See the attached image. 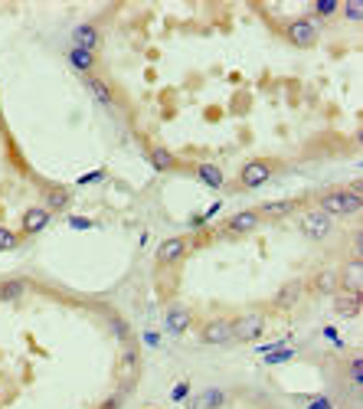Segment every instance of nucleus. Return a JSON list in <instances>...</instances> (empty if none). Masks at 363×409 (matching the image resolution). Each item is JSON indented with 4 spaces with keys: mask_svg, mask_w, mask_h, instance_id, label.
Listing matches in <instances>:
<instances>
[{
    "mask_svg": "<svg viewBox=\"0 0 363 409\" xmlns=\"http://www.w3.org/2000/svg\"><path fill=\"white\" fill-rule=\"evenodd\" d=\"M17 242H20V236L13 233V229H7V226H0V252H3V249H13Z\"/></svg>",
    "mask_w": 363,
    "mask_h": 409,
    "instance_id": "b1692460",
    "label": "nucleus"
},
{
    "mask_svg": "<svg viewBox=\"0 0 363 409\" xmlns=\"http://www.w3.org/2000/svg\"><path fill=\"white\" fill-rule=\"evenodd\" d=\"M317 210L327 216H357L360 213V187L351 190H331L317 200Z\"/></svg>",
    "mask_w": 363,
    "mask_h": 409,
    "instance_id": "f257e3e1",
    "label": "nucleus"
},
{
    "mask_svg": "<svg viewBox=\"0 0 363 409\" xmlns=\"http://www.w3.org/2000/svg\"><path fill=\"white\" fill-rule=\"evenodd\" d=\"M112 331L121 337V341H128V324L121 321V318H112Z\"/></svg>",
    "mask_w": 363,
    "mask_h": 409,
    "instance_id": "bb28decb",
    "label": "nucleus"
},
{
    "mask_svg": "<svg viewBox=\"0 0 363 409\" xmlns=\"http://www.w3.org/2000/svg\"><path fill=\"white\" fill-rule=\"evenodd\" d=\"M223 403H226L223 390H206V393H203V406H206V409H219Z\"/></svg>",
    "mask_w": 363,
    "mask_h": 409,
    "instance_id": "4be33fe9",
    "label": "nucleus"
},
{
    "mask_svg": "<svg viewBox=\"0 0 363 409\" xmlns=\"http://www.w3.org/2000/svg\"><path fill=\"white\" fill-rule=\"evenodd\" d=\"M52 213L46 210V207H30V210L23 213V220H20V226H23V236H37L43 233L46 226H50Z\"/></svg>",
    "mask_w": 363,
    "mask_h": 409,
    "instance_id": "9b49d317",
    "label": "nucleus"
},
{
    "mask_svg": "<svg viewBox=\"0 0 363 409\" xmlns=\"http://www.w3.org/2000/svg\"><path fill=\"white\" fill-rule=\"evenodd\" d=\"M301 233L308 239H327L331 236V216L321 210H308L301 216Z\"/></svg>",
    "mask_w": 363,
    "mask_h": 409,
    "instance_id": "0eeeda50",
    "label": "nucleus"
},
{
    "mask_svg": "<svg viewBox=\"0 0 363 409\" xmlns=\"http://www.w3.org/2000/svg\"><path fill=\"white\" fill-rule=\"evenodd\" d=\"M311 10L317 13V17H334V13L340 10V3H337V0H321V3H314Z\"/></svg>",
    "mask_w": 363,
    "mask_h": 409,
    "instance_id": "5701e85b",
    "label": "nucleus"
},
{
    "mask_svg": "<svg viewBox=\"0 0 363 409\" xmlns=\"http://www.w3.org/2000/svg\"><path fill=\"white\" fill-rule=\"evenodd\" d=\"M187 393H190V383H177V386H174V393H170V397H174L177 403H184V399H187Z\"/></svg>",
    "mask_w": 363,
    "mask_h": 409,
    "instance_id": "c85d7f7f",
    "label": "nucleus"
},
{
    "mask_svg": "<svg viewBox=\"0 0 363 409\" xmlns=\"http://www.w3.org/2000/svg\"><path fill=\"white\" fill-rule=\"evenodd\" d=\"M301 301V282H291V285H285L282 292L275 295V305L278 308H295Z\"/></svg>",
    "mask_w": 363,
    "mask_h": 409,
    "instance_id": "6ab92c4d",
    "label": "nucleus"
},
{
    "mask_svg": "<svg viewBox=\"0 0 363 409\" xmlns=\"http://www.w3.org/2000/svg\"><path fill=\"white\" fill-rule=\"evenodd\" d=\"M72 46H75V50L95 53V46H99V30H95V23H79V26H75Z\"/></svg>",
    "mask_w": 363,
    "mask_h": 409,
    "instance_id": "f8f14e48",
    "label": "nucleus"
},
{
    "mask_svg": "<svg viewBox=\"0 0 363 409\" xmlns=\"http://www.w3.org/2000/svg\"><path fill=\"white\" fill-rule=\"evenodd\" d=\"M30 292V282L26 278H7V282H0V301H17V298H23Z\"/></svg>",
    "mask_w": 363,
    "mask_h": 409,
    "instance_id": "4468645a",
    "label": "nucleus"
},
{
    "mask_svg": "<svg viewBox=\"0 0 363 409\" xmlns=\"http://www.w3.org/2000/svg\"><path fill=\"white\" fill-rule=\"evenodd\" d=\"M285 37H288L291 46H298V50H311L314 43H317V37H321V30H317L314 20L301 17V20H291V23H288Z\"/></svg>",
    "mask_w": 363,
    "mask_h": 409,
    "instance_id": "f03ea898",
    "label": "nucleus"
},
{
    "mask_svg": "<svg viewBox=\"0 0 363 409\" xmlns=\"http://www.w3.org/2000/svg\"><path fill=\"white\" fill-rule=\"evenodd\" d=\"M69 207V190L66 187H50L46 190V210H66Z\"/></svg>",
    "mask_w": 363,
    "mask_h": 409,
    "instance_id": "aec40b11",
    "label": "nucleus"
},
{
    "mask_svg": "<svg viewBox=\"0 0 363 409\" xmlns=\"http://www.w3.org/2000/svg\"><path fill=\"white\" fill-rule=\"evenodd\" d=\"M360 377H363V363H360V357H357V360L351 363V380L360 386Z\"/></svg>",
    "mask_w": 363,
    "mask_h": 409,
    "instance_id": "cd10ccee",
    "label": "nucleus"
},
{
    "mask_svg": "<svg viewBox=\"0 0 363 409\" xmlns=\"http://www.w3.org/2000/svg\"><path fill=\"white\" fill-rule=\"evenodd\" d=\"M298 210V200H275V203H265V207H259V216H285V213Z\"/></svg>",
    "mask_w": 363,
    "mask_h": 409,
    "instance_id": "a211bd4d",
    "label": "nucleus"
},
{
    "mask_svg": "<svg viewBox=\"0 0 363 409\" xmlns=\"http://www.w3.org/2000/svg\"><path fill=\"white\" fill-rule=\"evenodd\" d=\"M148 158H150V164H154L157 171H164V174L177 167V158H174V154H170L167 148H150V151H148Z\"/></svg>",
    "mask_w": 363,
    "mask_h": 409,
    "instance_id": "f3484780",
    "label": "nucleus"
},
{
    "mask_svg": "<svg viewBox=\"0 0 363 409\" xmlns=\"http://www.w3.org/2000/svg\"><path fill=\"white\" fill-rule=\"evenodd\" d=\"M262 223V216L255 210H242V213H236V216H229L226 220V226H223V233H229V236H246V233H252L255 226Z\"/></svg>",
    "mask_w": 363,
    "mask_h": 409,
    "instance_id": "1a4fd4ad",
    "label": "nucleus"
},
{
    "mask_svg": "<svg viewBox=\"0 0 363 409\" xmlns=\"http://www.w3.org/2000/svg\"><path fill=\"white\" fill-rule=\"evenodd\" d=\"M187 252H190L187 236H170V239H164L161 246H157V265H177Z\"/></svg>",
    "mask_w": 363,
    "mask_h": 409,
    "instance_id": "423d86ee",
    "label": "nucleus"
},
{
    "mask_svg": "<svg viewBox=\"0 0 363 409\" xmlns=\"http://www.w3.org/2000/svg\"><path fill=\"white\" fill-rule=\"evenodd\" d=\"M357 298H360V295L337 298V311H340V314H344V311H347V314H357Z\"/></svg>",
    "mask_w": 363,
    "mask_h": 409,
    "instance_id": "393cba45",
    "label": "nucleus"
},
{
    "mask_svg": "<svg viewBox=\"0 0 363 409\" xmlns=\"http://www.w3.org/2000/svg\"><path fill=\"white\" fill-rule=\"evenodd\" d=\"M197 177H200L206 187H213V190H219V187H223V180H226L223 171H219L216 164H197Z\"/></svg>",
    "mask_w": 363,
    "mask_h": 409,
    "instance_id": "dca6fc26",
    "label": "nucleus"
},
{
    "mask_svg": "<svg viewBox=\"0 0 363 409\" xmlns=\"http://www.w3.org/2000/svg\"><path fill=\"white\" fill-rule=\"evenodd\" d=\"M344 288L351 295H360V262H351L347 265V278H344Z\"/></svg>",
    "mask_w": 363,
    "mask_h": 409,
    "instance_id": "412c9836",
    "label": "nucleus"
},
{
    "mask_svg": "<svg viewBox=\"0 0 363 409\" xmlns=\"http://www.w3.org/2000/svg\"><path fill=\"white\" fill-rule=\"evenodd\" d=\"M229 327H233V341H239V344L259 341L265 331V314H242L236 321H229Z\"/></svg>",
    "mask_w": 363,
    "mask_h": 409,
    "instance_id": "7ed1b4c3",
    "label": "nucleus"
},
{
    "mask_svg": "<svg viewBox=\"0 0 363 409\" xmlns=\"http://www.w3.org/2000/svg\"><path fill=\"white\" fill-rule=\"evenodd\" d=\"M118 406H121V397H115L112 403H105V406H101V409H118Z\"/></svg>",
    "mask_w": 363,
    "mask_h": 409,
    "instance_id": "c756f323",
    "label": "nucleus"
},
{
    "mask_svg": "<svg viewBox=\"0 0 363 409\" xmlns=\"http://www.w3.org/2000/svg\"><path fill=\"white\" fill-rule=\"evenodd\" d=\"M200 341L203 344H229L233 341V327L226 318H213L200 327Z\"/></svg>",
    "mask_w": 363,
    "mask_h": 409,
    "instance_id": "6e6552de",
    "label": "nucleus"
},
{
    "mask_svg": "<svg viewBox=\"0 0 363 409\" xmlns=\"http://www.w3.org/2000/svg\"><path fill=\"white\" fill-rule=\"evenodd\" d=\"M344 13L351 17L353 23H360V17H363V3H360V0H351V3H347V10H344Z\"/></svg>",
    "mask_w": 363,
    "mask_h": 409,
    "instance_id": "a878e982",
    "label": "nucleus"
},
{
    "mask_svg": "<svg viewBox=\"0 0 363 409\" xmlns=\"http://www.w3.org/2000/svg\"><path fill=\"white\" fill-rule=\"evenodd\" d=\"M69 62H72L75 69L82 75H95V53H86V50H69Z\"/></svg>",
    "mask_w": 363,
    "mask_h": 409,
    "instance_id": "2eb2a0df",
    "label": "nucleus"
},
{
    "mask_svg": "<svg viewBox=\"0 0 363 409\" xmlns=\"http://www.w3.org/2000/svg\"><path fill=\"white\" fill-rule=\"evenodd\" d=\"M138 373H141V354H138V348L128 344V348L121 350V360H118V377H121V390H125V393L138 383Z\"/></svg>",
    "mask_w": 363,
    "mask_h": 409,
    "instance_id": "39448f33",
    "label": "nucleus"
},
{
    "mask_svg": "<svg viewBox=\"0 0 363 409\" xmlns=\"http://www.w3.org/2000/svg\"><path fill=\"white\" fill-rule=\"evenodd\" d=\"M190 321H193V314H190V308H184V305H174V308L167 311V327H170V334H184L190 327Z\"/></svg>",
    "mask_w": 363,
    "mask_h": 409,
    "instance_id": "ddd939ff",
    "label": "nucleus"
},
{
    "mask_svg": "<svg viewBox=\"0 0 363 409\" xmlns=\"http://www.w3.org/2000/svg\"><path fill=\"white\" fill-rule=\"evenodd\" d=\"M272 180V164L268 161H246L242 164V171H239V184L246 187V190H255V187H262Z\"/></svg>",
    "mask_w": 363,
    "mask_h": 409,
    "instance_id": "20e7f679",
    "label": "nucleus"
},
{
    "mask_svg": "<svg viewBox=\"0 0 363 409\" xmlns=\"http://www.w3.org/2000/svg\"><path fill=\"white\" fill-rule=\"evenodd\" d=\"M86 86H88V92L95 95V102L105 105V108H118V105H121V102H118V92H115L108 82H101L99 75H86Z\"/></svg>",
    "mask_w": 363,
    "mask_h": 409,
    "instance_id": "9d476101",
    "label": "nucleus"
}]
</instances>
